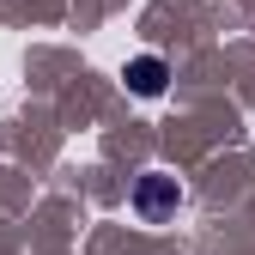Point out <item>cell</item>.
Listing matches in <instances>:
<instances>
[{
    "instance_id": "obj_2",
    "label": "cell",
    "mask_w": 255,
    "mask_h": 255,
    "mask_svg": "<svg viewBox=\"0 0 255 255\" xmlns=\"http://www.w3.org/2000/svg\"><path fill=\"white\" fill-rule=\"evenodd\" d=\"M122 79H128V91H134V98H164V85H170V67L158 55H134L122 67Z\"/></svg>"
},
{
    "instance_id": "obj_1",
    "label": "cell",
    "mask_w": 255,
    "mask_h": 255,
    "mask_svg": "<svg viewBox=\"0 0 255 255\" xmlns=\"http://www.w3.org/2000/svg\"><path fill=\"white\" fill-rule=\"evenodd\" d=\"M128 207H134L140 225H164V219H176V207H182V182L164 176V170H146L134 182V195H128Z\"/></svg>"
}]
</instances>
